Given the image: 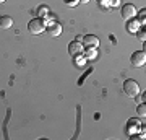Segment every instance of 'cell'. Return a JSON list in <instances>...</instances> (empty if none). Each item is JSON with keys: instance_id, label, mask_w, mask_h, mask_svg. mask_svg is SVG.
Wrapping results in <instances>:
<instances>
[{"instance_id": "cell-1", "label": "cell", "mask_w": 146, "mask_h": 140, "mask_svg": "<svg viewBox=\"0 0 146 140\" xmlns=\"http://www.w3.org/2000/svg\"><path fill=\"white\" fill-rule=\"evenodd\" d=\"M123 93H125L127 96H130V98H136V96L140 94V85H138L135 80L128 78V80L123 82Z\"/></svg>"}, {"instance_id": "cell-2", "label": "cell", "mask_w": 146, "mask_h": 140, "mask_svg": "<svg viewBox=\"0 0 146 140\" xmlns=\"http://www.w3.org/2000/svg\"><path fill=\"white\" fill-rule=\"evenodd\" d=\"M46 21L42 20V18H34L28 23V31L31 33V34H41V33L46 31Z\"/></svg>"}, {"instance_id": "cell-3", "label": "cell", "mask_w": 146, "mask_h": 140, "mask_svg": "<svg viewBox=\"0 0 146 140\" xmlns=\"http://www.w3.org/2000/svg\"><path fill=\"white\" fill-rule=\"evenodd\" d=\"M130 62L133 67H143L146 62V54L145 51H136L131 54V57H130Z\"/></svg>"}, {"instance_id": "cell-4", "label": "cell", "mask_w": 146, "mask_h": 140, "mask_svg": "<svg viewBox=\"0 0 146 140\" xmlns=\"http://www.w3.org/2000/svg\"><path fill=\"white\" fill-rule=\"evenodd\" d=\"M68 52L72 54L73 57H78L83 54V42L81 41H72L68 44Z\"/></svg>"}, {"instance_id": "cell-5", "label": "cell", "mask_w": 146, "mask_h": 140, "mask_svg": "<svg viewBox=\"0 0 146 140\" xmlns=\"http://www.w3.org/2000/svg\"><path fill=\"white\" fill-rule=\"evenodd\" d=\"M122 16H123V20H131V18H135L136 16V8L131 3H127V5L122 7Z\"/></svg>"}, {"instance_id": "cell-6", "label": "cell", "mask_w": 146, "mask_h": 140, "mask_svg": "<svg viewBox=\"0 0 146 140\" xmlns=\"http://www.w3.org/2000/svg\"><path fill=\"white\" fill-rule=\"evenodd\" d=\"M46 31L49 33L50 36H60V33H62V26L58 25L57 21H54V23H47Z\"/></svg>"}, {"instance_id": "cell-7", "label": "cell", "mask_w": 146, "mask_h": 140, "mask_svg": "<svg viewBox=\"0 0 146 140\" xmlns=\"http://www.w3.org/2000/svg\"><path fill=\"white\" fill-rule=\"evenodd\" d=\"M138 130H141V124L138 119H131L128 121V124H127V134L131 135V134H136ZM143 132V130H141Z\"/></svg>"}, {"instance_id": "cell-8", "label": "cell", "mask_w": 146, "mask_h": 140, "mask_svg": "<svg viewBox=\"0 0 146 140\" xmlns=\"http://www.w3.org/2000/svg\"><path fill=\"white\" fill-rule=\"evenodd\" d=\"M81 42L88 47H98L99 46V39H98V36H94V34H86V36L81 39Z\"/></svg>"}, {"instance_id": "cell-9", "label": "cell", "mask_w": 146, "mask_h": 140, "mask_svg": "<svg viewBox=\"0 0 146 140\" xmlns=\"http://www.w3.org/2000/svg\"><path fill=\"white\" fill-rule=\"evenodd\" d=\"M140 23L135 20V18H131V20H128V23H127V31L128 33H136L138 29H140Z\"/></svg>"}, {"instance_id": "cell-10", "label": "cell", "mask_w": 146, "mask_h": 140, "mask_svg": "<svg viewBox=\"0 0 146 140\" xmlns=\"http://www.w3.org/2000/svg\"><path fill=\"white\" fill-rule=\"evenodd\" d=\"M11 26H13V20L10 16H0V28L2 29H8Z\"/></svg>"}, {"instance_id": "cell-11", "label": "cell", "mask_w": 146, "mask_h": 140, "mask_svg": "<svg viewBox=\"0 0 146 140\" xmlns=\"http://www.w3.org/2000/svg\"><path fill=\"white\" fill-rule=\"evenodd\" d=\"M37 13H39V18H46L47 13H49V8H47L46 5H41L37 8Z\"/></svg>"}, {"instance_id": "cell-12", "label": "cell", "mask_w": 146, "mask_h": 140, "mask_svg": "<svg viewBox=\"0 0 146 140\" xmlns=\"http://www.w3.org/2000/svg\"><path fill=\"white\" fill-rule=\"evenodd\" d=\"M136 21H138L140 25H145V23H146V10H145V8H143L141 11H138V20H136Z\"/></svg>"}, {"instance_id": "cell-13", "label": "cell", "mask_w": 146, "mask_h": 140, "mask_svg": "<svg viewBox=\"0 0 146 140\" xmlns=\"http://www.w3.org/2000/svg\"><path fill=\"white\" fill-rule=\"evenodd\" d=\"M136 114L140 116V117H145L146 116V106L145 104H138V108H136Z\"/></svg>"}, {"instance_id": "cell-14", "label": "cell", "mask_w": 146, "mask_h": 140, "mask_svg": "<svg viewBox=\"0 0 146 140\" xmlns=\"http://www.w3.org/2000/svg\"><path fill=\"white\" fill-rule=\"evenodd\" d=\"M136 36H138V41H141V42H145V39H146V33H145V29H138L136 31Z\"/></svg>"}, {"instance_id": "cell-15", "label": "cell", "mask_w": 146, "mask_h": 140, "mask_svg": "<svg viewBox=\"0 0 146 140\" xmlns=\"http://www.w3.org/2000/svg\"><path fill=\"white\" fill-rule=\"evenodd\" d=\"M86 57H96V47H88V51H86Z\"/></svg>"}, {"instance_id": "cell-16", "label": "cell", "mask_w": 146, "mask_h": 140, "mask_svg": "<svg viewBox=\"0 0 146 140\" xmlns=\"http://www.w3.org/2000/svg\"><path fill=\"white\" fill-rule=\"evenodd\" d=\"M120 3H122V0H109V7H112V8L119 7Z\"/></svg>"}, {"instance_id": "cell-17", "label": "cell", "mask_w": 146, "mask_h": 140, "mask_svg": "<svg viewBox=\"0 0 146 140\" xmlns=\"http://www.w3.org/2000/svg\"><path fill=\"white\" fill-rule=\"evenodd\" d=\"M63 2H65L68 7H75L76 3H78V0H63Z\"/></svg>"}, {"instance_id": "cell-18", "label": "cell", "mask_w": 146, "mask_h": 140, "mask_svg": "<svg viewBox=\"0 0 146 140\" xmlns=\"http://www.w3.org/2000/svg\"><path fill=\"white\" fill-rule=\"evenodd\" d=\"M80 2H81V3H86V2H89V0H80Z\"/></svg>"}, {"instance_id": "cell-19", "label": "cell", "mask_w": 146, "mask_h": 140, "mask_svg": "<svg viewBox=\"0 0 146 140\" xmlns=\"http://www.w3.org/2000/svg\"><path fill=\"white\" fill-rule=\"evenodd\" d=\"M96 2H98V3H101V2H104V0H96Z\"/></svg>"}, {"instance_id": "cell-20", "label": "cell", "mask_w": 146, "mask_h": 140, "mask_svg": "<svg viewBox=\"0 0 146 140\" xmlns=\"http://www.w3.org/2000/svg\"><path fill=\"white\" fill-rule=\"evenodd\" d=\"M3 2H5V0H0V3H3Z\"/></svg>"}]
</instances>
